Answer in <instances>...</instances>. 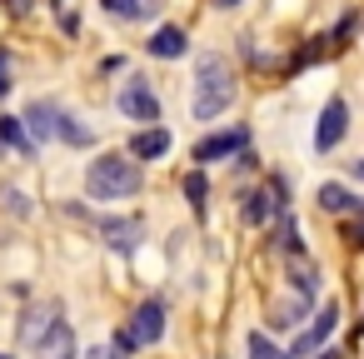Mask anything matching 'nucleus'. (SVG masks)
Returning a JSON list of instances; mask_svg holds the SVG:
<instances>
[{
  "label": "nucleus",
  "mask_w": 364,
  "mask_h": 359,
  "mask_svg": "<svg viewBox=\"0 0 364 359\" xmlns=\"http://www.w3.org/2000/svg\"><path fill=\"white\" fill-rule=\"evenodd\" d=\"M235 95H240V80H235V65L215 50H200L195 55V90H190V120L195 125H215L225 110H235Z\"/></svg>",
  "instance_id": "nucleus-1"
},
{
  "label": "nucleus",
  "mask_w": 364,
  "mask_h": 359,
  "mask_svg": "<svg viewBox=\"0 0 364 359\" xmlns=\"http://www.w3.org/2000/svg\"><path fill=\"white\" fill-rule=\"evenodd\" d=\"M145 190V170L130 150H105L85 165V200L95 205H120V200H135Z\"/></svg>",
  "instance_id": "nucleus-2"
},
{
  "label": "nucleus",
  "mask_w": 364,
  "mask_h": 359,
  "mask_svg": "<svg viewBox=\"0 0 364 359\" xmlns=\"http://www.w3.org/2000/svg\"><path fill=\"white\" fill-rule=\"evenodd\" d=\"M245 150H250V125H225V130L200 135L195 150H190V160H195V170H210L220 160H240Z\"/></svg>",
  "instance_id": "nucleus-3"
},
{
  "label": "nucleus",
  "mask_w": 364,
  "mask_h": 359,
  "mask_svg": "<svg viewBox=\"0 0 364 359\" xmlns=\"http://www.w3.org/2000/svg\"><path fill=\"white\" fill-rule=\"evenodd\" d=\"M115 110H120L125 120H135V125H160V120H165V105H160V95H155V85H150L145 75H130V80L115 90Z\"/></svg>",
  "instance_id": "nucleus-4"
},
{
  "label": "nucleus",
  "mask_w": 364,
  "mask_h": 359,
  "mask_svg": "<svg viewBox=\"0 0 364 359\" xmlns=\"http://www.w3.org/2000/svg\"><path fill=\"white\" fill-rule=\"evenodd\" d=\"M95 230H100V245L110 250V254H140V245H145V220L140 215H100L95 220Z\"/></svg>",
  "instance_id": "nucleus-5"
},
{
  "label": "nucleus",
  "mask_w": 364,
  "mask_h": 359,
  "mask_svg": "<svg viewBox=\"0 0 364 359\" xmlns=\"http://www.w3.org/2000/svg\"><path fill=\"white\" fill-rule=\"evenodd\" d=\"M60 319H65L60 299H36V304H26V309H21V319H16V339H21V349H31V354H36V344H41Z\"/></svg>",
  "instance_id": "nucleus-6"
},
{
  "label": "nucleus",
  "mask_w": 364,
  "mask_h": 359,
  "mask_svg": "<svg viewBox=\"0 0 364 359\" xmlns=\"http://www.w3.org/2000/svg\"><path fill=\"white\" fill-rule=\"evenodd\" d=\"M349 135V100L344 95H329L319 120H314V155H334Z\"/></svg>",
  "instance_id": "nucleus-7"
},
{
  "label": "nucleus",
  "mask_w": 364,
  "mask_h": 359,
  "mask_svg": "<svg viewBox=\"0 0 364 359\" xmlns=\"http://www.w3.org/2000/svg\"><path fill=\"white\" fill-rule=\"evenodd\" d=\"M339 329V304H324L319 314H314V324H304L299 334H294V344H289V359H314L324 344H329V334Z\"/></svg>",
  "instance_id": "nucleus-8"
},
{
  "label": "nucleus",
  "mask_w": 364,
  "mask_h": 359,
  "mask_svg": "<svg viewBox=\"0 0 364 359\" xmlns=\"http://www.w3.org/2000/svg\"><path fill=\"white\" fill-rule=\"evenodd\" d=\"M130 329H135V339H140V349H150V344H160L165 339V329H170V309H165V299H140V309L125 319Z\"/></svg>",
  "instance_id": "nucleus-9"
},
{
  "label": "nucleus",
  "mask_w": 364,
  "mask_h": 359,
  "mask_svg": "<svg viewBox=\"0 0 364 359\" xmlns=\"http://www.w3.org/2000/svg\"><path fill=\"white\" fill-rule=\"evenodd\" d=\"M309 314H314V299L289 294V299H269V319H264V324H269L274 334H299Z\"/></svg>",
  "instance_id": "nucleus-10"
},
{
  "label": "nucleus",
  "mask_w": 364,
  "mask_h": 359,
  "mask_svg": "<svg viewBox=\"0 0 364 359\" xmlns=\"http://www.w3.org/2000/svg\"><path fill=\"white\" fill-rule=\"evenodd\" d=\"M170 145H175V135H170L165 125H140V130L130 135V145H125V150H130L140 165H150V160H165V155H170Z\"/></svg>",
  "instance_id": "nucleus-11"
},
{
  "label": "nucleus",
  "mask_w": 364,
  "mask_h": 359,
  "mask_svg": "<svg viewBox=\"0 0 364 359\" xmlns=\"http://www.w3.org/2000/svg\"><path fill=\"white\" fill-rule=\"evenodd\" d=\"M284 279H289V289L304 294V299H314V294L324 289V269H319V259H309V254H289V259H284Z\"/></svg>",
  "instance_id": "nucleus-12"
},
{
  "label": "nucleus",
  "mask_w": 364,
  "mask_h": 359,
  "mask_svg": "<svg viewBox=\"0 0 364 359\" xmlns=\"http://www.w3.org/2000/svg\"><path fill=\"white\" fill-rule=\"evenodd\" d=\"M314 205L324 210V215H354V210H364V200L354 195V185H344V180H324L319 190H314Z\"/></svg>",
  "instance_id": "nucleus-13"
},
{
  "label": "nucleus",
  "mask_w": 364,
  "mask_h": 359,
  "mask_svg": "<svg viewBox=\"0 0 364 359\" xmlns=\"http://www.w3.org/2000/svg\"><path fill=\"white\" fill-rule=\"evenodd\" d=\"M145 55H155V60H185L190 55V36L180 26H155L150 41H145Z\"/></svg>",
  "instance_id": "nucleus-14"
},
{
  "label": "nucleus",
  "mask_w": 364,
  "mask_h": 359,
  "mask_svg": "<svg viewBox=\"0 0 364 359\" xmlns=\"http://www.w3.org/2000/svg\"><path fill=\"white\" fill-rule=\"evenodd\" d=\"M60 110H65V105H55V100H31V110H26L21 120H26V130H31L36 145L55 140V130H60Z\"/></svg>",
  "instance_id": "nucleus-15"
},
{
  "label": "nucleus",
  "mask_w": 364,
  "mask_h": 359,
  "mask_svg": "<svg viewBox=\"0 0 364 359\" xmlns=\"http://www.w3.org/2000/svg\"><path fill=\"white\" fill-rule=\"evenodd\" d=\"M36 359H80V344H75V324L60 319L41 344H36Z\"/></svg>",
  "instance_id": "nucleus-16"
},
{
  "label": "nucleus",
  "mask_w": 364,
  "mask_h": 359,
  "mask_svg": "<svg viewBox=\"0 0 364 359\" xmlns=\"http://www.w3.org/2000/svg\"><path fill=\"white\" fill-rule=\"evenodd\" d=\"M235 200H240V220H245V225H269V220H274V200H269L264 185H245Z\"/></svg>",
  "instance_id": "nucleus-17"
},
{
  "label": "nucleus",
  "mask_w": 364,
  "mask_h": 359,
  "mask_svg": "<svg viewBox=\"0 0 364 359\" xmlns=\"http://www.w3.org/2000/svg\"><path fill=\"white\" fill-rule=\"evenodd\" d=\"M100 11L110 21H125V26H145L160 16V0H100Z\"/></svg>",
  "instance_id": "nucleus-18"
},
{
  "label": "nucleus",
  "mask_w": 364,
  "mask_h": 359,
  "mask_svg": "<svg viewBox=\"0 0 364 359\" xmlns=\"http://www.w3.org/2000/svg\"><path fill=\"white\" fill-rule=\"evenodd\" d=\"M274 250H279V259H289V254H309L304 240H299V220H294L289 210L274 215Z\"/></svg>",
  "instance_id": "nucleus-19"
},
{
  "label": "nucleus",
  "mask_w": 364,
  "mask_h": 359,
  "mask_svg": "<svg viewBox=\"0 0 364 359\" xmlns=\"http://www.w3.org/2000/svg\"><path fill=\"white\" fill-rule=\"evenodd\" d=\"M0 145L16 150V155H41V145L31 140V130H26L21 115H0Z\"/></svg>",
  "instance_id": "nucleus-20"
},
{
  "label": "nucleus",
  "mask_w": 364,
  "mask_h": 359,
  "mask_svg": "<svg viewBox=\"0 0 364 359\" xmlns=\"http://www.w3.org/2000/svg\"><path fill=\"white\" fill-rule=\"evenodd\" d=\"M55 140H60V145H70V150H90V145H95V130H90V125H80V115L60 110V130H55Z\"/></svg>",
  "instance_id": "nucleus-21"
},
{
  "label": "nucleus",
  "mask_w": 364,
  "mask_h": 359,
  "mask_svg": "<svg viewBox=\"0 0 364 359\" xmlns=\"http://www.w3.org/2000/svg\"><path fill=\"white\" fill-rule=\"evenodd\" d=\"M180 190H185V205H190L195 215H205V205H210V175H205V170H190Z\"/></svg>",
  "instance_id": "nucleus-22"
},
{
  "label": "nucleus",
  "mask_w": 364,
  "mask_h": 359,
  "mask_svg": "<svg viewBox=\"0 0 364 359\" xmlns=\"http://www.w3.org/2000/svg\"><path fill=\"white\" fill-rule=\"evenodd\" d=\"M245 354H250V359H289V349L274 344L264 329H250V334H245Z\"/></svg>",
  "instance_id": "nucleus-23"
},
{
  "label": "nucleus",
  "mask_w": 364,
  "mask_h": 359,
  "mask_svg": "<svg viewBox=\"0 0 364 359\" xmlns=\"http://www.w3.org/2000/svg\"><path fill=\"white\" fill-rule=\"evenodd\" d=\"M0 210H6L11 220H31V215H36L31 195H26V190H16V185H0Z\"/></svg>",
  "instance_id": "nucleus-24"
},
{
  "label": "nucleus",
  "mask_w": 364,
  "mask_h": 359,
  "mask_svg": "<svg viewBox=\"0 0 364 359\" xmlns=\"http://www.w3.org/2000/svg\"><path fill=\"white\" fill-rule=\"evenodd\" d=\"M264 190H269V200H274V215H279V210H289V180H284L279 170H269V175H264Z\"/></svg>",
  "instance_id": "nucleus-25"
},
{
  "label": "nucleus",
  "mask_w": 364,
  "mask_h": 359,
  "mask_svg": "<svg viewBox=\"0 0 364 359\" xmlns=\"http://www.w3.org/2000/svg\"><path fill=\"white\" fill-rule=\"evenodd\" d=\"M339 240H344V245H364V210L344 215V225H339Z\"/></svg>",
  "instance_id": "nucleus-26"
},
{
  "label": "nucleus",
  "mask_w": 364,
  "mask_h": 359,
  "mask_svg": "<svg viewBox=\"0 0 364 359\" xmlns=\"http://www.w3.org/2000/svg\"><path fill=\"white\" fill-rule=\"evenodd\" d=\"M110 344H115L125 359H130V354H140V339H135V329H130V324H120V329L110 334Z\"/></svg>",
  "instance_id": "nucleus-27"
},
{
  "label": "nucleus",
  "mask_w": 364,
  "mask_h": 359,
  "mask_svg": "<svg viewBox=\"0 0 364 359\" xmlns=\"http://www.w3.org/2000/svg\"><path fill=\"white\" fill-rule=\"evenodd\" d=\"M11 90H16V75H11V50L0 45V100H6Z\"/></svg>",
  "instance_id": "nucleus-28"
},
{
  "label": "nucleus",
  "mask_w": 364,
  "mask_h": 359,
  "mask_svg": "<svg viewBox=\"0 0 364 359\" xmlns=\"http://www.w3.org/2000/svg\"><path fill=\"white\" fill-rule=\"evenodd\" d=\"M55 16H60V31L75 41V36H80V16H75V11H65V0H55Z\"/></svg>",
  "instance_id": "nucleus-29"
},
{
  "label": "nucleus",
  "mask_w": 364,
  "mask_h": 359,
  "mask_svg": "<svg viewBox=\"0 0 364 359\" xmlns=\"http://www.w3.org/2000/svg\"><path fill=\"white\" fill-rule=\"evenodd\" d=\"M80 359H125V354H120L115 344H95V349H85Z\"/></svg>",
  "instance_id": "nucleus-30"
},
{
  "label": "nucleus",
  "mask_w": 364,
  "mask_h": 359,
  "mask_svg": "<svg viewBox=\"0 0 364 359\" xmlns=\"http://www.w3.org/2000/svg\"><path fill=\"white\" fill-rule=\"evenodd\" d=\"M100 70H105V75H115V70H125V55H105V60H100Z\"/></svg>",
  "instance_id": "nucleus-31"
},
{
  "label": "nucleus",
  "mask_w": 364,
  "mask_h": 359,
  "mask_svg": "<svg viewBox=\"0 0 364 359\" xmlns=\"http://www.w3.org/2000/svg\"><path fill=\"white\" fill-rule=\"evenodd\" d=\"M349 180H354V185H364V160H349Z\"/></svg>",
  "instance_id": "nucleus-32"
},
{
  "label": "nucleus",
  "mask_w": 364,
  "mask_h": 359,
  "mask_svg": "<svg viewBox=\"0 0 364 359\" xmlns=\"http://www.w3.org/2000/svg\"><path fill=\"white\" fill-rule=\"evenodd\" d=\"M31 6H36V0H11V11H16V16H31Z\"/></svg>",
  "instance_id": "nucleus-33"
},
{
  "label": "nucleus",
  "mask_w": 364,
  "mask_h": 359,
  "mask_svg": "<svg viewBox=\"0 0 364 359\" xmlns=\"http://www.w3.org/2000/svg\"><path fill=\"white\" fill-rule=\"evenodd\" d=\"M314 359H344V354H339V349H329V344H324V349H319V354H314Z\"/></svg>",
  "instance_id": "nucleus-34"
},
{
  "label": "nucleus",
  "mask_w": 364,
  "mask_h": 359,
  "mask_svg": "<svg viewBox=\"0 0 364 359\" xmlns=\"http://www.w3.org/2000/svg\"><path fill=\"white\" fill-rule=\"evenodd\" d=\"M215 6H220V11H235V6H240V0H215Z\"/></svg>",
  "instance_id": "nucleus-35"
},
{
  "label": "nucleus",
  "mask_w": 364,
  "mask_h": 359,
  "mask_svg": "<svg viewBox=\"0 0 364 359\" xmlns=\"http://www.w3.org/2000/svg\"><path fill=\"white\" fill-rule=\"evenodd\" d=\"M0 359H11V354H0Z\"/></svg>",
  "instance_id": "nucleus-36"
}]
</instances>
